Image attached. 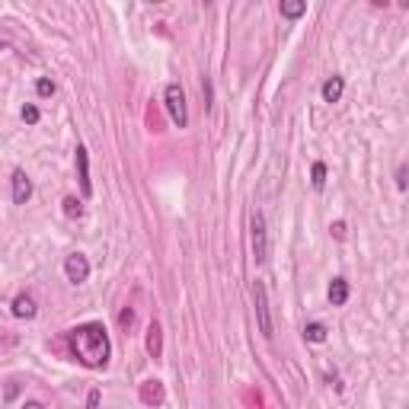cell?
Returning <instances> with one entry per match:
<instances>
[{"instance_id": "cell-1", "label": "cell", "mask_w": 409, "mask_h": 409, "mask_svg": "<svg viewBox=\"0 0 409 409\" xmlns=\"http://www.w3.org/2000/svg\"><path fill=\"white\" fill-rule=\"evenodd\" d=\"M68 342H70V352L80 364L87 368H106L109 364V355H112V345H109V333L103 323H84L70 329L68 333Z\"/></svg>"}, {"instance_id": "cell-2", "label": "cell", "mask_w": 409, "mask_h": 409, "mask_svg": "<svg viewBox=\"0 0 409 409\" xmlns=\"http://www.w3.org/2000/svg\"><path fill=\"white\" fill-rule=\"evenodd\" d=\"M163 103H167V112H170L176 128H186V125H189V106H186V93H182L179 84H167Z\"/></svg>"}, {"instance_id": "cell-3", "label": "cell", "mask_w": 409, "mask_h": 409, "mask_svg": "<svg viewBox=\"0 0 409 409\" xmlns=\"http://www.w3.org/2000/svg\"><path fill=\"white\" fill-rule=\"evenodd\" d=\"M250 240H253V259L265 262L269 259V230H265L262 211H253V218H250Z\"/></svg>"}, {"instance_id": "cell-4", "label": "cell", "mask_w": 409, "mask_h": 409, "mask_svg": "<svg viewBox=\"0 0 409 409\" xmlns=\"http://www.w3.org/2000/svg\"><path fill=\"white\" fill-rule=\"evenodd\" d=\"M253 301H256V320H259V333L265 339H272V313H269V291L262 281H253Z\"/></svg>"}, {"instance_id": "cell-5", "label": "cell", "mask_w": 409, "mask_h": 409, "mask_svg": "<svg viewBox=\"0 0 409 409\" xmlns=\"http://www.w3.org/2000/svg\"><path fill=\"white\" fill-rule=\"evenodd\" d=\"M64 275H68L70 285H84V281L90 278V259H87L84 253H70V256L64 259Z\"/></svg>"}, {"instance_id": "cell-6", "label": "cell", "mask_w": 409, "mask_h": 409, "mask_svg": "<svg viewBox=\"0 0 409 409\" xmlns=\"http://www.w3.org/2000/svg\"><path fill=\"white\" fill-rule=\"evenodd\" d=\"M77 179H80V192H84V198L93 195V179H90V154H87V147L80 144L77 147Z\"/></svg>"}, {"instance_id": "cell-7", "label": "cell", "mask_w": 409, "mask_h": 409, "mask_svg": "<svg viewBox=\"0 0 409 409\" xmlns=\"http://www.w3.org/2000/svg\"><path fill=\"white\" fill-rule=\"evenodd\" d=\"M32 195V179L23 173V170H13V202L16 204H26Z\"/></svg>"}, {"instance_id": "cell-8", "label": "cell", "mask_w": 409, "mask_h": 409, "mask_svg": "<svg viewBox=\"0 0 409 409\" xmlns=\"http://www.w3.org/2000/svg\"><path fill=\"white\" fill-rule=\"evenodd\" d=\"M38 313V307H36V297L32 295H16L13 297V317L16 320H32Z\"/></svg>"}, {"instance_id": "cell-9", "label": "cell", "mask_w": 409, "mask_h": 409, "mask_svg": "<svg viewBox=\"0 0 409 409\" xmlns=\"http://www.w3.org/2000/svg\"><path fill=\"white\" fill-rule=\"evenodd\" d=\"M342 90H345V80H342L339 74H333V77H329V80L323 84V90H320V93H323V103H339V99H342Z\"/></svg>"}, {"instance_id": "cell-10", "label": "cell", "mask_w": 409, "mask_h": 409, "mask_svg": "<svg viewBox=\"0 0 409 409\" xmlns=\"http://www.w3.org/2000/svg\"><path fill=\"white\" fill-rule=\"evenodd\" d=\"M345 301H349V281L333 278L329 281V304H333V307H342Z\"/></svg>"}, {"instance_id": "cell-11", "label": "cell", "mask_w": 409, "mask_h": 409, "mask_svg": "<svg viewBox=\"0 0 409 409\" xmlns=\"http://www.w3.org/2000/svg\"><path fill=\"white\" fill-rule=\"evenodd\" d=\"M147 352H151V358L163 355V329H160L157 323L147 326Z\"/></svg>"}, {"instance_id": "cell-12", "label": "cell", "mask_w": 409, "mask_h": 409, "mask_svg": "<svg viewBox=\"0 0 409 409\" xmlns=\"http://www.w3.org/2000/svg\"><path fill=\"white\" fill-rule=\"evenodd\" d=\"M307 13V3L304 0H281V16H288V20H297V16Z\"/></svg>"}, {"instance_id": "cell-13", "label": "cell", "mask_w": 409, "mask_h": 409, "mask_svg": "<svg viewBox=\"0 0 409 409\" xmlns=\"http://www.w3.org/2000/svg\"><path fill=\"white\" fill-rule=\"evenodd\" d=\"M304 339L317 342V345H320V342H326V326L323 323H307V326H304Z\"/></svg>"}, {"instance_id": "cell-14", "label": "cell", "mask_w": 409, "mask_h": 409, "mask_svg": "<svg viewBox=\"0 0 409 409\" xmlns=\"http://www.w3.org/2000/svg\"><path fill=\"white\" fill-rule=\"evenodd\" d=\"M311 176H313V189H323L326 186V163H313V170H311Z\"/></svg>"}, {"instance_id": "cell-15", "label": "cell", "mask_w": 409, "mask_h": 409, "mask_svg": "<svg viewBox=\"0 0 409 409\" xmlns=\"http://www.w3.org/2000/svg\"><path fill=\"white\" fill-rule=\"evenodd\" d=\"M64 214H68V218H80V214H84V208H80V202H77V198H64Z\"/></svg>"}, {"instance_id": "cell-16", "label": "cell", "mask_w": 409, "mask_h": 409, "mask_svg": "<svg viewBox=\"0 0 409 409\" xmlns=\"http://www.w3.org/2000/svg\"><path fill=\"white\" fill-rule=\"evenodd\" d=\"M36 93H38V96H52V93H54V84L48 80V77H42V80L36 84Z\"/></svg>"}, {"instance_id": "cell-17", "label": "cell", "mask_w": 409, "mask_h": 409, "mask_svg": "<svg viewBox=\"0 0 409 409\" xmlns=\"http://www.w3.org/2000/svg\"><path fill=\"white\" fill-rule=\"evenodd\" d=\"M396 189L406 192V163H400V167H396Z\"/></svg>"}, {"instance_id": "cell-18", "label": "cell", "mask_w": 409, "mask_h": 409, "mask_svg": "<svg viewBox=\"0 0 409 409\" xmlns=\"http://www.w3.org/2000/svg\"><path fill=\"white\" fill-rule=\"evenodd\" d=\"M23 121L36 125V121H38V109H36V106H23Z\"/></svg>"}, {"instance_id": "cell-19", "label": "cell", "mask_w": 409, "mask_h": 409, "mask_svg": "<svg viewBox=\"0 0 409 409\" xmlns=\"http://www.w3.org/2000/svg\"><path fill=\"white\" fill-rule=\"evenodd\" d=\"M99 406V390H90V396H87V409H96Z\"/></svg>"}, {"instance_id": "cell-20", "label": "cell", "mask_w": 409, "mask_h": 409, "mask_svg": "<svg viewBox=\"0 0 409 409\" xmlns=\"http://www.w3.org/2000/svg\"><path fill=\"white\" fill-rule=\"evenodd\" d=\"M333 234L339 237V240H342V237H345V224H342V221H336V224H333Z\"/></svg>"}, {"instance_id": "cell-21", "label": "cell", "mask_w": 409, "mask_h": 409, "mask_svg": "<svg viewBox=\"0 0 409 409\" xmlns=\"http://www.w3.org/2000/svg\"><path fill=\"white\" fill-rule=\"evenodd\" d=\"M23 409H45L42 403H36V400H29V403H23Z\"/></svg>"}, {"instance_id": "cell-22", "label": "cell", "mask_w": 409, "mask_h": 409, "mask_svg": "<svg viewBox=\"0 0 409 409\" xmlns=\"http://www.w3.org/2000/svg\"><path fill=\"white\" fill-rule=\"evenodd\" d=\"M0 52H7V42H0Z\"/></svg>"}]
</instances>
